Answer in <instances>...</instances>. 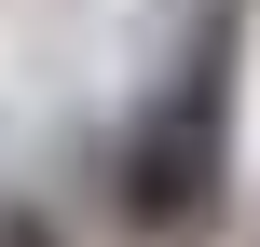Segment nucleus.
I'll return each instance as SVG.
<instances>
[{"mask_svg":"<svg viewBox=\"0 0 260 247\" xmlns=\"http://www.w3.org/2000/svg\"><path fill=\"white\" fill-rule=\"evenodd\" d=\"M0 247H55V220L41 206H0Z\"/></svg>","mask_w":260,"mask_h":247,"instance_id":"2","label":"nucleus"},{"mask_svg":"<svg viewBox=\"0 0 260 247\" xmlns=\"http://www.w3.org/2000/svg\"><path fill=\"white\" fill-rule=\"evenodd\" d=\"M123 206H137L151 234H206V220H219V55H192V83L137 124Z\"/></svg>","mask_w":260,"mask_h":247,"instance_id":"1","label":"nucleus"}]
</instances>
